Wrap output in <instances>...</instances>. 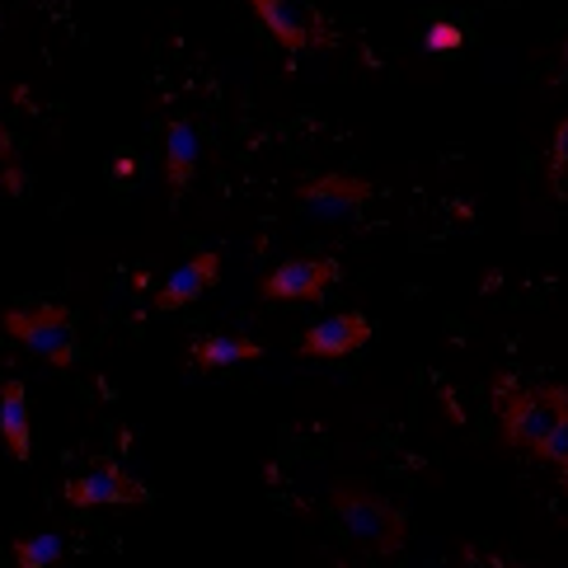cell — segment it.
<instances>
[{
    "label": "cell",
    "mask_w": 568,
    "mask_h": 568,
    "mask_svg": "<svg viewBox=\"0 0 568 568\" xmlns=\"http://www.w3.org/2000/svg\"><path fill=\"white\" fill-rule=\"evenodd\" d=\"M564 395H568V385H521L513 372H498L494 376V414H498L503 446L540 456L545 437L555 433Z\"/></svg>",
    "instance_id": "1"
},
{
    "label": "cell",
    "mask_w": 568,
    "mask_h": 568,
    "mask_svg": "<svg viewBox=\"0 0 568 568\" xmlns=\"http://www.w3.org/2000/svg\"><path fill=\"white\" fill-rule=\"evenodd\" d=\"M329 507L338 513L343 531H348L357 545H372L376 555H399L404 540H409V521H404V513L390 498L367 489V484H353V479L329 484Z\"/></svg>",
    "instance_id": "2"
},
{
    "label": "cell",
    "mask_w": 568,
    "mask_h": 568,
    "mask_svg": "<svg viewBox=\"0 0 568 568\" xmlns=\"http://www.w3.org/2000/svg\"><path fill=\"white\" fill-rule=\"evenodd\" d=\"M6 334L14 343H24L29 353H38L48 367L67 372L75 362V324L67 306H29V311H6L0 315Z\"/></svg>",
    "instance_id": "3"
},
{
    "label": "cell",
    "mask_w": 568,
    "mask_h": 568,
    "mask_svg": "<svg viewBox=\"0 0 568 568\" xmlns=\"http://www.w3.org/2000/svg\"><path fill=\"white\" fill-rule=\"evenodd\" d=\"M146 484L132 479L118 460H104V465H94L90 475H75L62 484V503L67 507H136V503H146Z\"/></svg>",
    "instance_id": "4"
},
{
    "label": "cell",
    "mask_w": 568,
    "mask_h": 568,
    "mask_svg": "<svg viewBox=\"0 0 568 568\" xmlns=\"http://www.w3.org/2000/svg\"><path fill=\"white\" fill-rule=\"evenodd\" d=\"M250 6L263 19V29L277 38V48H329V24L320 19V10L301 6V0H250Z\"/></svg>",
    "instance_id": "5"
},
{
    "label": "cell",
    "mask_w": 568,
    "mask_h": 568,
    "mask_svg": "<svg viewBox=\"0 0 568 568\" xmlns=\"http://www.w3.org/2000/svg\"><path fill=\"white\" fill-rule=\"evenodd\" d=\"M338 277H343L338 258H287L263 277L258 292L268 301H324L329 282H338Z\"/></svg>",
    "instance_id": "6"
},
{
    "label": "cell",
    "mask_w": 568,
    "mask_h": 568,
    "mask_svg": "<svg viewBox=\"0 0 568 568\" xmlns=\"http://www.w3.org/2000/svg\"><path fill=\"white\" fill-rule=\"evenodd\" d=\"M372 338V324L362 311H343V315H329L311 324L306 334H301V357H320V362H334V357H348L357 353L362 343Z\"/></svg>",
    "instance_id": "7"
},
{
    "label": "cell",
    "mask_w": 568,
    "mask_h": 568,
    "mask_svg": "<svg viewBox=\"0 0 568 568\" xmlns=\"http://www.w3.org/2000/svg\"><path fill=\"white\" fill-rule=\"evenodd\" d=\"M296 197H301V207H311L315 216L343 221L372 197V184L367 179H353V174H320V179H311V184H301Z\"/></svg>",
    "instance_id": "8"
},
{
    "label": "cell",
    "mask_w": 568,
    "mask_h": 568,
    "mask_svg": "<svg viewBox=\"0 0 568 568\" xmlns=\"http://www.w3.org/2000/svg\"><path fill=\"white\" fill-rule=\"evenodd\" d=\"M216 277H221V254H216V250L193 254L184 268H174V273L165 277V287L155 292V306H151V311H179V306H189V301H197Z\"/></svg>",
    "instance_id": "9"
},
{
    "label": "cell",
    "mask_w": 568,
    "mask_h": 568,
    "mask_svg": "<svg viewBox=\"0 0 568 568\" xmlns=\"http://www.w3.org/2000/svg\"><path fill=\"white\" fill-rule=\"evenodd\" d=\"M197 128L189 118H174L170 132H165V189L170 197H184V189L193 184V170H197Z\"/></svg>",
    "instance_id": "10"
},
{
    "label": "cell",
    "mask_w": 568,
    "mask_h": 568,
    "mask_svg": "<svg viewBox=\"0 0 568 568\" xmlns=\"http://www.w3.org/2000/svg\"><path fill=\"white\" fill-rule=\"evenodd\" d=\"M0 442H6L10 460H29V390L24 381H0Z\"/></svg>",
    "instance_id": "11"
},
{
    "label": "cell",
    "mask_w": 568,
    "mask_h": 568,
    "mask_svg": "<svg viewBox=\"0 0 568 568\" xmlns=\"http://www.w3.org/2000/svg\"><path fill=\"white\" fill-rule=\"evenodd\" d=\"M189 357L197 372H221V367H240V362H258L263 343L254 338H193Z\"/></svg>",
    "instance_id": "12"
},
{
    "label": "cell",
    "mask_w": 568,
    "mask_h": 568,
    "mask_svg": "<svg viewBox=\"0 0 568 568\" xmlns=\"http://www.w3.org/2000/svg\"><path fill=\"white\" fill-rule=\"evenodd\" d=\"M10 555H14V568H52V564L67 559V540L57 531H38V536L14 540Z\"/></svg>",
    "instance_id": "13"
},
{
    "label": "cell",
    "mask_w": 568,
    "mask_h": 568,
    "mask_svg": "<svg viewBox=\"0 0 568 568\" xmlns=\"http://www.w3.org/2000/svg\"><path fill=\"white\" fill-rule=\"evenodd\" d=\"M536 460H550L555 470H559V479H564V489H568V395H564V404H559L555 433L545 437V446H540V456H536Z\"/></svg>",
    "instance_id": "14"
},
{
    "label": "cell",
    "mask_w": 568,
    "mask_h": 568,
    "mask_svg": "<svg viewBox=\"0 0 568 568\" xmlns=\"http://www.w3.org/2000/svg\"><path fill=\"white\" fill-rule=\"evenodd\" d=\"M0 193H10V197L24 193V170H19V155H14L6 123H0Z\"/></svg>",
    "instance_id": "15"
},
{
    "label": "cell",
    "mask_w": 568,
    "mask_h": 568,
    "mask_svg": "<svg viewBox=\"0 0 568 568\" xmlns=\"http://www.w3.org/2000/svg\"><path fill=\"white\" fill-rule=\"evenodd\" d=\"M568 184V118L555 128V141H550V189L559 193Z\"/></svg>",
    "instance_id": "16"
},
{
    "label": "cell",
    "mask_w": 568,
    "mask_h": 568,
    "mask_svg": "<svg viewBox=\"0 0 568 568\" xmlns=\"http://www.w3.org/2000/svg\"><path fill=\"white\" fill-rule=\"evenodd\" d=\"M423 43H428V52H456L465 43V33H460V24H452V19H437Z\"/></svg>",
    "instance_id": "17"
}]
</instances>
